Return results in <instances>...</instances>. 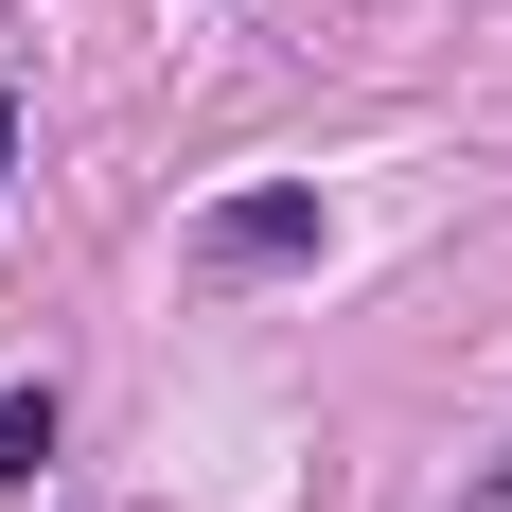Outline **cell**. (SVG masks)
Returning a JSON list of instances; mask_svg holds the SVG:
<instances>
[{
	"label": "cell",
	"instance_id": "obj_3",
	"mask_svg": "<svg viewBox=\"0 0 512 512\" xmlns=\"http://www.w3.org/2000/svg\"><path fill=\"white\" fill-rule=\"evenodd\" d=\"M460 512H512V442H495V460H477V495H460Z\"/></svg>",
	"mask_w": 512,
	"mask_h": 512
},
{
	"label": "cell",
	"instance_id": "obj_1",
	"mask_svg": "<svg viewBox=\"0 0 512 512\" xmlns=\"http://www.w3.org/2000/svg\"><path fill=\"white\" fill-rule=\"evenodd\" d=\"M336 248V212H318V177H265V195H212L195 212V283H283V265Z\"/></svg>",
	"mask_w": 512,
	"mask_h": 512
},
{
	"label": "cell",
	"instance_id": "obj_4",
	"mask_svg": "<svg viewBox=\"0 0 512 512\" xmlns=\"http://www.w3.org/2000/svg\"><path fill=\"white\" fill-rule=\"evenodd\" d=\"M0 177H18V106H0Z\"/></svg>",
	"mask_w": 512,
	"mask_h": 512
},
{
	"label": "cell",
	"instance_id": "obj_2",
	"mask_svg": "<svg viewBox=\"0 0 512 512\" xmlns=\"http://www.w3.org/2000/svg\"><path fill=\"white\" fill-rule=\"evenodd\" d=\"M0 460H18V477L53 460V389H0Z\"/></svg>",
	"mask_w": 512,
	"mask_h": 512
}]
</instances>
